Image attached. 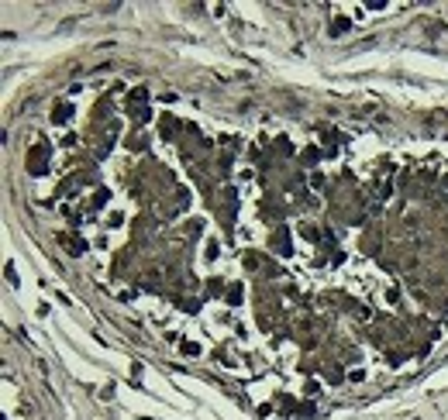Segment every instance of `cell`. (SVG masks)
Listing matches in <instances>:
<instances>
[{
    "label": "cell",
    "mask_w": 448,
    "mask_h": 420,
    "mask_svg": "<svg viewBox=\"0 0 448 420\" xmlns=\"http://www.w3.org/2000/svg\"><path fill=\"white\" fill-rule=\"evenodd\" d=\"M331 31H334V34H342V31H348V21H345V17H338V21H334V24H331Z\"/></svg>",
    "instance_id": "obj_3"
},
{
    "label": "cell",
    "mask_w": 448,
    "mask_h": 420,
    "mask_svg": "<svg viewBox=\"0 0 448 420\" xmlns=\"http://www.w3.org/2000/svg\"><path fill=\"white\" fill-rule=\"evenodd\" d=\"M69 114H72V107H69V103H59V107L52 110V121H55V124H62V121L69 118Z\"/></svg>",
    "instance_id": "obj_1"
},
{
    "label": "cell",
    "mask_w": 448,
    "mask_h": 420,
    "mask_svg": "<svg viewBox=\"0 0 448 420\" xmlns=\"http://www.w3.org/2000/svg\"><path fill=\"white\" fill-rule=\"evenodd\" d=\"M228 300L235 303V300H241V286H231V293H228Z\"/></svg>",
    "instance_id": "obj_4"
},
{
    "label": "cell",
    "mask_w": 448,
    "mask_h": 420,
    "mask_svg": "<svg viewBox=\"0 0 448 420\" xmlns=\"http://www.w3.org/2000/svg\"><path fill=\"white\" fill-rule=\"evenodd\" d=\"M66 248H69L72 255H83V252H86V245H83L80 238H72V241H66Z\"/></svg>",
    "instance_id": "obj_2"
}]
</instances>
